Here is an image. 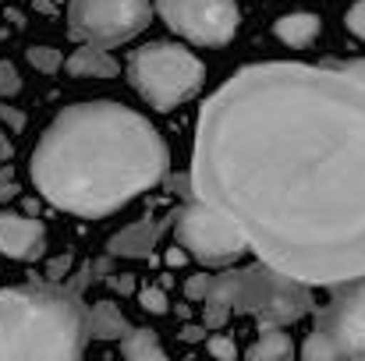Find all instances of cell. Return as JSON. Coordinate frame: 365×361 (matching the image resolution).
Listing matches in <instances>:
<instances>
[{
  "instance_id": "26",
  "label": "cell",
  "mask_w": 365,
  "mask_h": 361,
  "mask_svg": "<svg viewBox=\"0 0 365 361\" xmlns=\"http://www.w3.org/2000/svg\"><path fill=\"white\" fill-rule=\"evenodd\" d=\"M0 117L7 120L11 127H21V124H25V114H18V110H11V107H0Z\"/></svg>"
},
{
  "instance_id": "28",
  "label": "cell",
  "mask_w": 365,
  "mask_h": 361,
  "mask_svg": "<svg viewBox=\"0 0 365 361\" xmlns=\"http://www.w3.org/2000/svg\"><path fill=\"white\" fill-rule=\"evenodd\" d=\"M14 192H18V188H14L11 181H0V202H7V199H14Z\"/></svg>"
},
{
  "instance_id": "14",
  "label": "cell",
  "mask_w": 365,
  "mask_h": 361,
  "mask_svg": "<svg viewBox=\"0 0 365 361\" xmlns=\"http://www.w3.org/2000/svg\"><path fill=\"white\" fill-rule=\"evenodd\" d=\"M294 355V344H291V337L280 330V326H273V323H259V337H255V344L248 347V358L252 361H284Z\"/></svg>"
},
{
  "instance_id": "18",
  "label": "cell",
  "mask_w": 365,
  "mask_h": 361,
  "mask_svg": "<svg viewBox=\"0 0 365 361\" xmlns=\"http://www.w3.org/2000/svg\"><path fill=\"white\" fill-rule=\"evenodd\" d=\"M138 305H142L145 312H153V315H163V312L170 308V301H167L163 287H156V283H149V287H142V291H138Z\"/></svg>"
},
{
  "instance_id": "7",
  "label": "cell",
  "mask_w": 365,
  "mask_h": 361,
  "mask_svg": "<svg viewBox=\"0 0 365 361\" xmlns=\"http://www.w3.org/2000/svg\"><path fill=\"white\" fill-rule=\"evenodd\" d=\"M174 238L202 266H227L242 251H248V241L242 238V231L220 209H213L199 199H188L174 213Z\"/></svg>"
},
{
  "instance_id": "9",
  "label": "cell",
  "mask_w": 365,
  "mask_h": 361,
  "mask_svg": "<svg viewBox=\"0 0 365 361\" xmlns=\"http://www.w3.org/2000/svg\"><path fill=\"white\" fill-rule=\"evenodd\" d=\"M156 11L170 32L199 46H220L242 25L235 0H156Z\"/></svg>"
},
{
  "instance_id": "3",
  "label": "cell",
  "mask_w": 365,
  "mask_h": 361,
  "mask_svg": "<svg viewBox=\"0 0 365 361\" xmlns=\"http://www.w3.org/2000/svg\"><path fill=\"white\" fill-rule=\"evenodd\" d=\"M93 340V308L75 283L0 291V361H71Z\"/></svg>"
},
{
  "instance_id": "11",
  "label": "cell",
  "mask_w": 365,
  "mask_h": 361,
  "mask_svg": "<svg viewBox=\"0 0 365 361\" xmlns=\"http://www.w3.org/2000/svg\"><path fill=\"white\" fill-rule=\"evenodd\" d=\"M167 224H174V216H167V220H138V224L124 227L121 234H114L107 241V255H114V258H149L156 241H160V231Z\"/></svg>"
},
{
  "instance_id": "30",
  "label": "cell",
  "mask_w": 365,
  "mask_h": 361,
  "mask_svg": "<svg viewBox=\"0 0 365 361\" xmlns=\"http://www.w3.org/2000/svg\"><path fill=\"white\" fill-rule=\"evenodd\" d=\"M0 120H4V117H0ZM0 145H4V131H0Z\"/></svg>"
},
{
  "instance_id": "2",
  "label": "cell",
  "mask_w": 365,
  "mask_h": 361,
  "mask_svg": "<svg viewBox=\"0 0 365 361\" xmlns=\"http://www.w3.org/2000/svg\"><path fill=\"white\" fill-rule=\"evenodd\" d=\"M167 145L135 110L110 100L61 110L32 152L46 202L75 216H107L167 177Z\"/></svg>"
},
{
  "instance_id": "22",
  "label": "cell",
  "mask_w": 365,
  "mask_h": 361,
  "mask_svg": "<svg viewBox=\"0 0 365 361\" xmlns=\"http://www.w3.org/2000/svg\"><path fill=\"white\" fill-rule=\"evenodd\" d=\"M344 21H348V28H351L359 39H365V0L351 4V11L344 14Z\"/></svg>"
},
{
  "instance_id": "4",
  "label": "cell",
  "mask_w": 365,
  "mask_h": 361,
  "mask_svg": "<svg viewBox=\"0 0 365 361\" xmlns=\"http://www.w3.org/2000/svg\"><path fill=\"white\" fill-rule=\"evenodd\" d=\"M206 301L224 305L231 315H255L259 323L287 326L312 312L309 283L266 266L262 258L245 269H224L210 280ZM202 301V305H206Z\"/></svg>"
},
{
  "instance_id": "19",
  "label": "cell",
  "mask_w": 365,
  "mask_h": 361,
  "mask_svg": "<svg viewBox=\"0 0 365 361\" xmlns=\"http://www.w3.org/2000/svg\"><path fill=\"white\" fill-rule=\"evenodd\" d=\"M206 351H210L213 358H227V361L238 358V347H235V340H231V337H224V333H213V337L206 340Z\"/></svg>"
},
{
  "instance_id": "5",
  "label": "cell",
  "mask_w": 365,
  "mask_h": 361,
  "mask_svg": "<svg viewBox=\"0 0 365 361\" xmlns=\"http://www.w3.org/2000/svg\"><path fill=\"white\" fill-rule=\"evenodd\" d=\"M128 78L153 110H174L178 103H185L188 96L199 93L206 68L195 53H188L174 43H149L131 53Z\"/></svg>"
},
{
  "instance_id": "23",
  "label": "cell",
  "mask_w": 365,
  "mask_h": 361,
  "mask_svg": "<svg viewBox=\"0 0 365 361\" xmlns=\"http://www.w3.org/2000/svg\"><path fill=\"white\" fill-rule=\"evenodd\" d=\"M107 283H110L118 294H131V291H135V276H131V273H110Z\"/></svg>"
},
{
  "instance_id": "29",
  "label": "cell",
  "mask_w": 365,
  "mask_h": 361,
  "mask_svg": "<svg viewBox=\"0 0 365 361\" xmlns=\"http://www.w3.org/2000/svg\"><path fill=\"white\" fill-rule=\"evenodd\" d=\"M181 258H185V255H181V251H178V248H174V251H170V255H167V262H170V266H178V262H181Z\"/></svg>"
},
{
  "instance_id": "13",
  "label": "cell",
  "mask_w": 365,
  "mask_h": 361,
  "mask_svg": "<svg viewBox=\"0 0 365 361\" xmlns=\"http://www.w3.org/2000/svg\"><path fill=\"white\" fill-rule=\"evenodd\" d=\"M273 32H277V39H280L284 46H294V50H298V46H309V43L319 36V18L309 14V11H291V14L277 18Z\"/></svg>"
},
{
  "instance_id": "6",
  "label": "cell",
  "mask_w": 365,
  "mask_h": 361,
  "mask_svg": "<svg viewBox=\"0 0 365 361\" xmlns=\"http://www.w3.org/2000/svg\"><path fill=\"white\" fill-rule=\"evenodd\" d=\"M305 358H365V280L337 287V298L316 315L305 340Z\"/></svg>"
},
{
  "instance_id": "10",
  "label": "cell",
  "mask_w": 365,
  "mask_h": 361,
  "mask_svg": "<svg viewBox=\"0 0 365 361\" xmlns=\"http://www.w3.org/2000/svg\"><path fill=\"white\" fill-rule=\"evenodd\" d=\"M46 248V227L32 216H21V213H4L0 209V251L7 258H18V262H32L39 258Z\"/></svg>"
},
{
  "instance_id": "21",
  "label": "cell",
  "mask_w": 365,
  "mask_h": 361,
  "mask_svg": "<svg viewBox=\"0 0 365 361\" xmlns=\"http://www.w3.org/2000/svg\"><path fill=\"white\" fill-rule=\"evenodd\" d=\"M210 280H213V276H206V273L188 276V283H185V298H192V301H206V294H210Z\"/></svg>"
},
{
  "instance_id": "17",
  "label": "cell",
  "mask_w": 365,
  "mask_h": 361,
  "mask_svg": "<svg viewBox=\"0 0 365 361\" xmlns=\"http://www.w3.org/2000/svg\"><path fill=\"white\" fill-rule=\"evenodd\" d=\"M29 64L36 68V71H46V75H53L61 64H64V57H61V50H53V46H29Z\"/></svg>"
},
{
  "instance_id": "20",
  "label": "cell",
  "mask_w": 365,
  "mask_h": 361,
  "mask_svg": "<svg viewBox=\"0 0 365 361\" xmlns=\"http://www.w3.org/2000/svg\"><path fill=\"white\" fill-rule=\"evenodd\" d=\"M18 89H21V78H18L14 64H11V61H0V100L14 96Z\"/></svg>"
},
{
  "instance_id": "16",
  "label": "cell",
  "mask_w": 365,
  "mask_h": 361,
  "mask_svg": "<svg viewBox=\"0 0 365 361\" xmlns=\"http://www.w3.org/2000/svg\"><path fill=\"white\" fill-rule=\"evenodd\" d=\"M121 355L131 361H163V347L153 330H131L121 340Z\"/></svg>"
},
{
  "instance_id": "25",
  "label": "cell",
  "mask_w": 365,
  "mask_h": 361,
  "mask_svg": "<svg viewBox=\"0 0 365 361\" xmlns=\"http://www.w3.org/2000/svg\"><path fill=\"white\" fill-rule=\"evenodd\" d=\"M68 269H71V258H53V262L46 266V276L57 283V280H64V276H68Z\"/></svg>"
},
{
  "instance_id": "8",
  "label": "cell",
  "mask_w": 365,
  "mask_h": 361,
  "mask_svg": "<svg viewBox=\"0 0 365 361\" xmlns=\"http://www.w3.org/2000/svg\"><path fill=\"white\" fill-rule=\"evenodd\" d=\"M153 4L149 0H71L68 4V28L82 43L96 46H121L149 28Z\"/></svg>"
},
{
  "instance_id": "27",
  "label": "cell",
  "mask_w": 365,
  "mask_h": 361,
  "mask_svg": "<svg viewBox=\"0 0 365 361\" xmlns=\"http://www.w3.org/2000/svg\"><path fill=\"white\" fill-rule=\"evenodd\" d=\"M344 68H348L355 78H362L365 82V61H344Z\"/></svg>"
},
{
  "instance_id": "1",
  "label": "cell",
  "mask_w": 365,
  "mask_h": 361,
  "mask_svg": "<svg viewBox=\"0 0 365 361\" xmlns=\"http://www.w3.org/2000/svg\"><path fill=\"white\" fill-rule=\"evenodd\" d=\"M192 188L266 266L365 280V82L344 64L242 68L199 114Z\"/></svg>"
},
{
  "instance_id": "24",
  "label": "cell",
  "mask_w": 365,
  "mask_h": 361,
  "mask_svg": "<svg viewBox=\"0 0 365 361\" xmlns=\"http://www.w3.org/2000/svg\"><path fill=\"white\" fill-rule=\"evenodd\" d=\"M206 333H213V330H210V326H206V323H202V326H185V330H181V333H178V337H181V340H185V344H199V340H210V337H206Z\"/></svg>"
},
{
  "instance_id": "15",
  "label": "cell",
  "mask_w": 365,
  "mask_h": 361,
  "mask_svg": "<svg viewBox=\"0 0 365 361\" xmlns=\"http://www.w3.org/2000/svg\"><path fill=\"white\" fill-rule=\"evenodd\" d=\"M131 333V323L114 301H96L93 305V337L96 340H124Z\"/></svg>"
},
{
  "instance_id": "12",
  "label": "cell",
  "mask_w": 365,
  "mask_h": 361,
  "mask_svg": "<svg viewBox=\"0 0 365 361\" xmlns=\"http://www.w3.org/2000/svg\"><path fill=\"white\" fill-rule=\"evenodd\" d=\"M68 75L75 78H114L121 68L118 61L107 53V46H96V43H82L71 57H68Z\"/></svg>"
}]
</instances>
